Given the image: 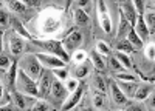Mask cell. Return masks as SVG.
Returning <instances> with one entry per match:
<instances>
[{
    "label": "cell",
    "instance_id": "6da1fadb",
    "mask_svg": "<svg viewBox=\"0 0 155 111\" xmlns=\"http://www.w3.org/2000/svg\"><path fill=\"white\" fill-rule=\"evenodd\" d=\"M16 88L19 93H22L23 96L27 94L30 97H36L39 96V91H37V83L36 80H33L27 72L23 69L17 68V77H16Z\"/></svg>",
    "mask_w": 155,
    "mask_h": 111
},
{
    "label": "cell",
    "instance_id": "7a4b0ae2",
    "mask_svg": "<svg viewBox=\"0 0 155 111\" xmlns=\"http://www.w3.org/2000/svg\"><path fill=\"white\" fill-rule=\"evenodd\" d=\"M20 69H23L33 80H36V79H39L44 68L41 65V62L37 60L36 54H25L20 60Z\"/></svg>",
    "mask_w": 155,
    "mask_h": 111
},
{
    "label": "cell",
    "instance_id": "3957f363",
    "mask_svg": "<svg viewBox=\"0 0 155 111\" xmlns=\"http://www.w3.org/2000/svg\"><path fill=\"white\" fill-rule=\"evenodd\" d=\"M39 46H42L44 49H47V51L50 53V54H53V56H56V57H59L62 62H67L70 60V56H68V53L64 49V46H62V43L61 42H58V40H48V42H36Z\"/></svg>",
    "mask_w": 155,
    "mask_h": 111
},
{
    "label": "cell",
    "instance_id": "277c9868",
    "mask_svg": "<svg viewBox=\"0 0 155 111\" xmlns=\"http://www.w3.org/2000/svg\"><path fill=\"white\" fill-rule=\"evenodd\" d=\"M51 82H53V72L50 69H42L41 76L37 79V91L41 97H47L51 90Z\"/></svg>",
    "mask_w": 155,
    "mask_h": 111
},
{
    "label": "cell",
    "instance_id": "5b68a950",
    "mask_svg": "<svg viewBox=\"0 0 155 111\" xmlns=\"http://www.w3.org/2000/svg\"><path fill=\"white\" fill-rule=\"evenodd\" d=\"M37 60L41 62V65L47 66L48 69H58V68H65V62H62L59 57L47 53H37L36 54Z\"/></svg>",
    "mask_w": 155,
    "mask_h": 111
},
{
    "label": "cell",
    "instance_id": "8992f818",
    "mask_svg": "<svg viewBox=\"0 0 155 111\" xmlns=\"http://www.w3.org/2000/svg\"><path fill=\"white\" fill-rule=\"evenodd\" d=\"M96 6H98V19H99L101 28L104 29V32L110 34V32H112V20H110V17H109V12H107L106 3L99 0Z\"/></svg>",
    "mask_w": 155,
    "mask_h": 111
},
{
    "label": "cell",
    "instance_id": "52a82bcc",
    "mask_svg": "<svg viewBox=\"0 0 155 111\" xmlns=\"http://www.w3.org/2000/svg\"><path fill=\"white\" fill-rule=\"evenodd\" d=\"M84 86H85L84 83L78 85V88L73 91V94L68 99H65V102L62 105V111H71L78 103H79V100L82 99V94H84Z\"/></svg>",
    "mask_w": 155,
    "mask_h": 111
},
{
    "label": "cell",
    "instance_id": "ba28073f",
    "mask_svg": "<svg viewBox=\"0 0 155 111\" xmlns=\"http://www.w3.org/2000/svg\"><path fill=\"white\" fill-rule=\"evenodd\" d=\"M81 43H82V34L78 32V31L70 32L65 39H64V48H65L67 51H76V49L81 46Z\"/></svg>",
    "mask_w": 155,
    "mask_h": 111
},
{
    "label": "cell",
    "instance_id": "9c48e42d",
    "mask_svg": "<svg viewBox=\"0 0 155 111\" xmlns=\"http://www.w3.org/2000/svg\"><path fill=\"white\" fill-rule=\"evenodd\" d=\"M51 97L54 99V100L61 102V100H65L67 97V90H65V85H64L61 80L58 79H53V82H51Z\"/></svg>",
    "mask_w": 155,
    "mask_h": 111
},
{
    "label": "cell",
    "instance_id": "30bf717a",
    "mask_svg": "<svg viewBox=\"0 0 155 111\" xmlns=\"http://www.w3.org/2000/svg\"><path fill=\"white\" fill-rule=\"evenodd\" d=\"M109 86H110L112 100H113L116 105H126V103H127V97H126L124 93L118 88V83H116L115 80H110V82H109Z\"/></svg>",
    "mask_w": 155,
    "mask_h": 111
},
{
    "label": "cell",
    "instance_id": "8fae6325",
    "mask_svg": "<svg viewBox=\"0 0 155 111\" xmlns=\"http://www.w3.org/2000/svg\"><path fill=\"white\" fill-rule=\"evenodd\" d=\"M8 43H9V51H11L12 56H19L23 51V48H25V42L20 39V37L14 35V34L9 35Z\"/></svg>",
    "mask_w": 155,
    "mask_h": 111
},
{
    "label": "cell",
    "instance_id": "7c38bea8",
    "mask_svg": "<svg viewBox=\"0 0 155 111\" xmlns=\"http://www.w3.org/2000/svg\"><path fill=\"white\" fill-rule=\"evenodd\" d=\"M120 11L123 12V16L126 17V20L129 22V25L134 28L135 20H137V11H135V8H134V3L127 2V3L121 5V9H120Z\"/></svg>",
    "mask_w": 155,
    "mask_h": 111
},
{
    "label": "cell",
    "instance_id": "4fadbf2b",
    "mask_svg": "<svg viewBox=\"0 0 155 111\" xmlns=\"http://www.w3.org/2000/svg\"><path fill=\"white\" fill-rule=\"evenodd\" d=\"M134 31L137 32V35L140 37L141 40H143V39H147L149 29H147L146 23H144V20H143V14L137 16V20H135V25H134Z\"/></svg>",
    "mask_w": 155,
    "mask_h": 111
},
{
    "label": "cell",
    "instance_id": "5bb4252c",
    "mask_svg": "<svg viewBox=\"0 0 155 111\" xmlns=\"http://www.w3.org/2000/svg\"><path fill=\"white\" fill-rule=\"evenodd\" d=\"M149 93H152V86L150 85H147V83L137 85L135 93H134V99H137V100H144V99H147Z\"/></svg>",
    "mask_w": 155,
    "mask_h": 111
},
{
    "label": "cell",
    "instance_id": "9a60e30c",
    "mask_svg": "<svg viewBox=\"0 0 155 111\" xmlns=\"http://www.w3.org/2000/svg\"><path fill=\"white\" fill-rule=\"evenodd\" d=\"M73 19H74V23L78 25V26H84V25H87L88 20H90L87 11L79 9V8H74V11H73Z\"/></svg>",
    "mask_w": 155,
    "mask_h": 111
},
{
    "label": "cell",
    "instance_id": "2e32d148",
    "mask_svg": "<svg viewBox=\"0 0 155 111\" xmlns=\"http://www.w3.org/2000/svg\"><path fill=\"white\" fill-rule=\"evenodd\" d=\"M90 72V63L87 60H84V62H81L79 65H76L74 66V69H73V76L76 77V79H82V77H85L87 74Z\"/></svg>",
    "mask_w": 155,
    "mask_h": 111
},
{
    "label": "cell",
    "instance_id": "e0dca14e",
    "mask_svg": "<svg viewBox=\"0 0 155 111\" xmlns=\"http://www.w3.org/2000/svg\"><path fill=\"white\" fill-rule=\"evenodd\" d=\"M90 62H92V65L96 69H99V71H104L106 69V60H104V57H102L101 54H98L96 51L90 53Z\"/></svg>",
    "mask_w": 155,
    "mask_h": 111
},
{
    "label": "cell",
    "instance_id": "ac0fdd59",
    "mask_svg": "<svg viewBox=\"0 0 155 111\" xmlns=\"http://www.w3.org/2000/svg\"><path fill=\"white\" fill-rule=\"evenodd\" d=\"M11 25H12V29H14L16 32H19L20 35H23L25 39H31V34L27 31V28L23 26V23H22L19 19H16V17H11Z\"/></svg>",
    "mask_w": 155,
    "mask_h": 111
},
{
    "label": "cell",
    "instance_id": "d6986e66",
    "mask_svg": "<svg viewBox=\"0 0 155 111\" xmlns=\"http://www.w3.org/2000/svg\"><path fill=\"white\" fill-rule=\"evenodd\" d=\"M130 28H132V26L129 25V22H127L126 17L123 16V12L120 11V23H118V31H116V37H123V35H126Z\"/></svg>",
    "mask_w": 155,
    "mask_h": 111
},
{
    "label": "cell",
    "instance_id": "ffe728a7",
    "mask_svg": "<svg viewBox=\"0 0 155 111\" xmlns=\"http://www.w3.org/2000/svg\"><path fill=\"white\" fill-rule=\"evenodd\" d=\"M93 106L99 111L107 109V99L104 96V93H95L93 96Z\"/></svg>",
    "mask_w": 155,
    "mask_h": 111
},
{
    "label": "cell",
    "instance_id": "44dd1931",
    "mask_svg": "<svg viewBox=\"0 0 155 111\" xmlns=\"http://www.w3.org/2000/svg\"><path fill=\"white\" fill-rule=\"evenodd\" d=\"M113 57L124 66V69H130V68H132V60H130V57H129V54H124V53L116 51V53L113 54Z\"/></svg>",
    "mask_w": 155,
    "mask_h": 111
},
{
    "label": "cell",
    "instance_id": "7402d4cb",
    "mask_svg": "<svg viewBox=\"0 0 155 111\" xmlns=\"http://www.w3.org/2000/svg\"><path fill=\"white\" fill-rule=\"evenodd\" d=\"M92 86L96 90V93H104L106 91V82L99 74H93L92 76Z\"/></svg>",
    "mask_w": 155,
    "mask_h": 111
},
{
    "label": "cell",
    "instance_id": "603a6c76",
    "mask_svg": "<svg viewBox=\"0 0 155 111\" xmlns=\"http://www.w3.org/2000/svg\"><path fill=\"white\" fill-rule=\"evenodd\" d=\"M127 42L130 43L134 48H141V46H143V40H141L140 37L137 35V32L134 31V28H130V29H129V32H127Z\"/></svg>",
    "mask_w": 155,
    "mask_h": 111
},
{
    "label": "cell",
    "instance_id": "cb8c5ba5",
    "mask_svg": "<svg viewBox=\"0 0 155 111\" xmlns=\"http://www.w3.org/2000/svg\"><path fill=\"white\" fill-rule=\"evenodd\" d=\"M118 88L124 93V96H134L135 88H137V82H123L121 85H118Z\"/></svg>",
    "mask_w": 155,
    "mask_h": 111
},
{
    "label": "cell",
    "instance_id": "d4e9b609",
    "mask_svg": "<svg viewBox=\"0 0 155 111\" xmlns=\"http://www.w3.org/2000/svg\"><path fill=\"white\" fill-rule=\"evenodd\" d=\"M16 77H17V62L12 60L11 66H9V71H8V83L11 86V90H12V86H14V83H16Z\"/></svg>",
    "mask_w": 155,
    "mask_h": 111
},
{
    "label": "cell",
    "instance_id": "484cf974",
    "mask_svg": "<svg viewBox=\"0 0 155 111\" xmlns=\"http://www.w3.org/2000/svg\"><path fill=\"white\" fill-rule=\"evenodd\" d=\"M143 20H144V23H146L149 32L152 34V32H153V25H155V14H153V11L144 12V14H143Z\"/></svg>",
    "mask_w": 155,
    "mask_h": 111
},
{
    "label": "cell",
    "instance_id": "4316f807",
    "mask_svg": "<svg viewBox=\"0 0 155 111\" xmlns=\"http://www.w3.org/2000/svg\"><path fill=\"white\" fill-rule=\"evenodd\" d=\"M12 102L16 103V106L19 109H23L25 108V96L22 93H19L17 90H12Z\"/></svg>",
    "mask_w": 155,
    "mask_h": 111
},
{
    "label": "cell",
    "instance_id": "83f0119b",
    "mask_svg": "<svg viewBox=\"0 0 155 111\" xmlns=\"http://www.w3.org/2000/svg\"><path fill=\"white\" fill-rule=\"evenodd\" d=\"M116 51H120V53H124V54H130V53H134L135 49H134V46L129 43L127 40H120L118 42V45H116Z\"/></svg>",
    "mask_w": 155,
    "mask_h": 111
},
{
    "label": "cell",
    "instance_id": "f1b7e54d",
    "mask_svg": "<svg viewBox=\"0 0 155 111\" xmlns=\"http://www.w3.org/2000/svg\"><path fill=\"white\" fill-rule=\"evenodd\" d=\"M109 68H110V71H113V72H124V66H123L113 56L109 59Z\"/></svg>",
    "mask_w": 155,
    "mask_h": 111
},
{
    "label": "cell",
    "instance_id": "f546056e",
    "mask_svg": "<svg viewBox=\"0 0 155 111\" xmlns=\"http://www.w3.org/2000/svg\"><path fill=\"white\" fill-rule=\"evenodd\" d=\"M96 49H98V54H101V56H109L110 54V46H109V43L107 42H104V40H99L98 43H96Z\"/></svg>",
    "mask_w": 155,
    "mask_h": 111
},
{
    "label": "cell",
    "instance_id": "4dcf8cb0",
    "mask_svg": "<svg viewBox=\"0 0 155 111\" xmlns=\"http://www.w3.org/2000/svg\"><path fill=\"white\" fill-rule=\"evenodd\" d=\"M30 111H50V103L47 100H37Z\"/></svg>",
    "mask_w": 155,
    "mask_h": 111
},
{
    "label": "cell",
    "instance_id": "1f68e13d",
    "mask_svg": "<svg viewBox=\"0 0 155 111\" xmlns=\"http://www.w3.org/2000/svg\"><path fill=\"white\" fill-rule=\"evenodd\" d=\"M8 6L14 12H25V9H27V5L22 3V2H9Z\"/></svg>",
    "mask_w": 155,
    "mask_h": 111
},
{
    "label": "cell",
    "instance_id": "d6a6232c",
    "mask_svg": "<svg viewBox=\"0 0 155 111\" xmlns=\"http://www.w3.org/2000/svg\"><path fill=\"white\" fill-rule=\"evenodd\" d=\"M53 74L56 76V79L58 80H67L68 79V71L65 69V68H58V69H53Z\"/></svg>",
    "mask_w": 155,
    "mask_h": 111
},
{
    "label": "cell",
    "instance_id": "836d02e7",
    "mask_svg": "<svg viewBox=\"0 0 155 111\" xmlns=\"http://www.w3.org/2000/svg\"><path fill=\"white\" fill-rule=\"evenodd\" d=\"M9 66H11V59L5 54H0V69L6 71V69H9Z\"/></svg>",
    "mask_w": 155,
    "mask_h": 111
},
{
    "label": "cell",
    "instance_id": "e575fe53",
    "mask_svg": "<svg viewBox=\"0 0 155 111\" xmlns=\"http://www.w3.org/2000/svg\"><path fill=\"white\" fill-rule=\"evenodd\" d=\"M116 80H120V82H137V77L134 76V74H116Z\"/></svg>",
    "mask_w": 155,
    "mask_h": 111
},
{
    "label": "cell",
    "instance_id": "d590c367",
    "mask_svg": "<svg viewBox=\"0 0 155 111\" xmlns=\"http://www.w3.org/2000/svg\"><path fill=\"white\" fill-rule=\"evenodd\" d=\"M8 20H9L8 12H6L5 9L0 8V28H2V26H6V25H8Z\"/></svg>",
    "mask_w": 155,
    "mask_h": 111
},
{
    "label": "cell",
    "instance_id": "8d00e7d4",
    "mask_svg": "<svg viewBox=\"0 0 155 111\" xmlns=\"http://www.w3.org/2000/svg\"><path fill=\"white\" fill-rule=\"evenodd\" d=\"M78 85H79V83H78V80H76V79H68V80H67V83H65V90L73 93V91L78 88Z\"/></svg>",
    "mask_w": 155,
    "mask_h": 111
},
{
    "label": "cell",
    "instance_id": "74e56055",
    "mask_svg": "<svg viewBox=\"0 0 155 111\" xmlns=\"http://www.w3.org/2000/svg\"><path fill=\"white\" fill-rule=\"evenodd\" d=\"M153 43H150L147 48H146V57L150 60V62H153V59H155V53H153Z\"/></svg>",
    "mask_w": 155,
    "mask_h": 111
},
{
    "label": "cell",
    "instance_id": "f35d334b",
    "mask_svg": "<svg viewBox=\"0 0 155 111\" xmlns=\"http://www.w3.org/2000/svg\"><path fill=\"white\" fill-rule=\"evenodd\" d=\"M19 108L16 106V103L14 102H8L6 105H3V106H0V111H17Z\"/></svg>",
    "mask_w": 155,
    "mask_h": 111
},
{
    "label": "cell",
    "instance_id": "ab89813d",
    "mask_svg": "<svg viewBox=\"0 0 155 111\" xmlns=\"http://www.w3.org/2000/svg\"><path fill=\"white\" fill-rule=\"evenodd\" d=\"M124 111H144V109H143V106H140L137 103H132V105H127Z\"/></svg>",
    "mask_w": 155,
    "mask_h": 111
},
{
    "label": "cell",
    "instance_id": "60d3db41",
    "mask_svg": "<svg viewBox=\"0 0 155 111\" xmlns=\"http://www.w3.org/2000/svg\"><path fill=\"white\" fill-rule=\"evenodd\" d=\"M74 60H76V62H84V60H85V53H82V51L74 53Z\"/></svg>",
    "mask_w": 155,
    "mask_h": 111
},
{
    "label": "cell",
    "instance_id": "b9f144b4",
    "mask_svg": "<svg viewBox=\"0 0 155 111\" xmlns=\"http://www.w3.org/2000/svg\"><path fill=\"white\" fill-rule=\"evenodd\" d=\"M134 8H135V11L138 9V16H140V14H143V3H141L140 0H137V2L134 3Z\"/></svg>",
    "mask_w": 155,
    "mask_h": 111
},
{
    "label": "cell",
    "instance_id": "7bdbcfd3",
    "mask_svg": "<svg viewBox=\"0 0 155 111\" xmlns=\"http://www.w3.org/2000/svg\"><path fill=\"white\" fill-rule=\"evenodd\" d=\"M2 49H3V29L0 28V54H2Z\"/></svg>",
    "mask_w": 155,
    "mask_h": 111
},
{
    "label": "cell",
    "instance_id": "ee69618b",
    "mask_svg": "<svg viewBox=\"0 0 155 111\" xmlns=\"http://www.w3.org/2000/svg\"><path fill=\"white\" fill-rule=\"evenodd\" d=\"M147 106H149V111H153V96H150V99L147 100Z\"/></svg>",
    "mask_w": 155,
    "mask_h": 111
},
{
    "label": "cell",
    "instance_id": "f6af8a7d",
    "mask_svg": "<svg viewBox=\"0 0 155 111\" xmlns=\"http://www.w3.org/2000/svg\"><path fill=\"white\" fill-rule=\"evenodd\" d=\"M143 6H146L147 9H150V11H153V3H152V2H147V3H143Z\"/></svg>",
    "mask_w": 155,
    "mask_h": 111
},
{
    "label": "cell",
    "instance_id": "bcb514c9",
    "mask_svg": "<svg viewBox=\"0 0 155 111\" xmlns=\"http://www.w3.org/2000/svg\"><path fill=\"white\" fill-rule=\"evenodd\" d=\"M3 97V85H2V80H0V99Z\"/></svg>",
    "mask_w": 155,
    "mask_h": 111
}]
</instances>
